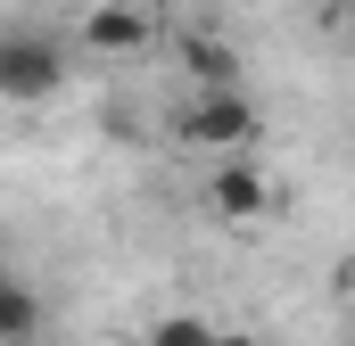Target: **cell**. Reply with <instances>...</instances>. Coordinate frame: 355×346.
Wrapping results in <instances>:
<instances>
[{"label":"cell","mask_w":355,"mask_h":346,"mask_svg":"<svg viewBox=\"0 0 355 346\" xmlns=\"http://www.w3.org/2000/svg\"><path fill=\"white\" fill-rule=\"evenodd\" d=\"M174 132L190 149H248V140H257V107L240 99V83H215V91H198L174 116Z\"/></svg>","instance_id":"cell-1"},{"label":"cell","mask_w":355,"mask_h":346,"mask_svg":"<svg viewBox=\"0 0 355 346\" xmlns=\"http://www.w3.org/2000/svg\"><path fill=\"white\" fill-rule=\"evenodd\" d=\"M149 346H215V330H207L198 313H166V322L149 330Z\"/></svg>","instance_id":"cell-7"},{"label":"cell","mask_w":355,"mask_h":346,"mask_svg":"<svg viewBox=\"0 0 355 346\" xmlns=\"http://www.w3.org/2000/svg\"><path fill=\"white\" fill-rule=\"evenodd\" d=\"M83 42L99 50V58H124V50L149 42V17H141V8H91V17H83Z\"/></svg>","instance_id":"cell-4"},{"label":"cell","mask_w":355,"mask_h":346,"mask_svg":"<svg viewBox=\"0 0 355 346\" xmlns=\"http://www.w3.org/2000/svg\"><path fill=\"white\" fill-rule=\"evenodd\" d=\"M33 330H42V297L25 280H0V346H25Z\"/></svg>","instance_id":"cell-5"},{"label":"cell","mask_w":355,"mask_h":346,"mask_svg":"<svg viewBox=\"0 0 355 346\" xmlns=\"http://www.w3.org/2000/svg\"><path fill=\"white\" fill-rule=\"evenodd\" d=\"M182 66H190V83H198V91L240 83V66H232V50H223V42H182Z\"/></svg>","instance_id":"cell-6"},{"label":"cell","mask_w":355,"mask_h":346,"mask_svg":"<svg viewBox=\"0 0 355 346\" xmlns=\"http://www.w3.org/2000/svg\"><path fill=\"white\" fill-rule=\"evenodd\" d=\"M347 8H355V0H347Z\"/></svg>","instance_id":"cell-9"},{"label":"cell","mask_w":355,"mask_h":346,"mask_svg":"<svg viewBox=\"0 0 355 346\" xmlns=\"http://www.w3.org/2000/svg\"><path fill=\"white\" fill-rule=\"evenodd\" d=\"M215 346H257V338H240V330H215Z\"/></svg>","instance_id":"cell-8"},{"label":"cell","mask_w":355,"mask_h":346,"mask_svg":"<svg viewBox=\"0 0 355 346\" xmlns=\"http://www.w3.org/2000/svg\"><path fill=\"white\" fill-rule=\"evenodd\" d=\"M265 165H248V157H223V165L207 173V206L223 215V223H257L265 215Z\"/></svg>","instance_id":"cell-3"},{"label":"cell","mask_w":355,"mask_h":346,"mask_svg":"<svg viewBox=\"0 0 355 346\" xmlns=\"http://www.w3.org/2000/svg\"><path fill=\"white\" fill-rule=\"evenodd\" d=\"M67 83V50L50 33H0V99H50Z\"/></svg>","instance_id":"cell-2"}]
</instances>
